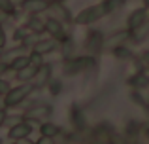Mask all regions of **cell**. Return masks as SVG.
Masks as SVG:
<instances>
[{
	"label": "cell",
	"mask_w": 149,
	"mask_h": 144,
	"mask_svg": "<svg viewBox=\"0 0 149 144\" xmlns=\"http://www.w3.org/2000/svg\"><path fill=\"white\" fill-rule=\"evenodd\" d=\"M109 11H111V10L108 8V4H106V2L96 4V6H89V8H85L83 11H79V13H77L76 23H77V25H91V23L102 19L104 15H108Z\"/></svg>",
	"instance_id": "1"
},
{
	"label": "cell",
	"mask_w": 149,
	"mask_h": 144,
	"mask_svg": "<svg viewBox=\"0 0 149 144\" xmlns=\"http://www.w3.org/2000/svg\"><path fill=\"white\" fill-rule=\"evenodd\" d=\"M32 89H34V84H23V85H19V87L10 89L8 95L4 97V104H6V106H17L19 103H23V100L30 95Z\"/></svg>",
	"instance_id": "2"
},
{
	"label": "cell",
	"mask_w": 149,
	"mask_h": 144,
	"mask_svg": "<svg viewBox=\"0 0 149 144\" xmlns=\"http://www.w3.org/2000/svg\"><path fill=\"white\" fill-rule=\"evenodd\" d=\"M95 65V61L89 59V57H77V59H70L66 61V67H64V74H77L85 68H91Z\"/></svg>",
	"instance_id": "3"
},
{
	"label": "cell",
	"mask_w": 149,
	"mask_h": 144,
	"mask_svg": "<svg viewBox=\"0 0 149 144\" xmlns=\"http://www.w3.org/2000/svg\"><path fill=\"white\" fill-rule=\"evenodd\" d=\"M21 8L25 11H29V13H42V11H45L49 8V2L47 0H23L21 2Z\"/></svg>",
	"instance_id": "4"
},
{
	"label": "cell",
	"mask_w": 149,
	"mask_h": 144,
	"mask_svg": "<svg viewBox=\"0 0 149 144\" xmlns=\"http://www.w3.org/2000/svg\"><path fill=\"white\" fill-rule=\"evenodd\" d=\"M30 133H32V125H30L29 122H19V123H15V125L10 129V138L19 140V138L29 137Z\"/></svg>",
	"instance_id": "5"
},
{
	"label": "cell",
	"mask_w": 149,
	"mask_h": 144,
	"mask_svg": "<svg viewBox=\"0 0 149 144\" xmlns=\"http://www.w3.org/2000/svg\"><path fill=\"white\" fill-rule=\"evenodd\" d=\"M147 21V10L146 8H140V10H134L130 15H128V29L136 30Z\"/></svg>",
	"instance_id": "6"
},
{
	"label": "cell",
	"mask_w": 149,
	"mask_h": 144,
	"mask_svg": "<svg viewBox=\"0 0 149 144\" xmlns=\"http://www.w3.org/2000/svg\"><path fill=\"white\" fill-rule=\"evenodd\" d=\"M49 13L53 15V19H58V21H70V13H68V10H66L64 6H62V2H53V4H49Z\"/></svg>",
	"instance_id": "7"
},
{
	"label": "cell",
	"mask_w": 149,
	"mask_h": 144,
	"mask_svg": "<svg viewBox=\"0 0 149 144\" xmlns=\"http://www.w3.org/2000/svg\"><path fill=\"white\" fill-rule=\"evenodd\" d=\"M45 30H47L53 38H57V40H62V38H64V29H62L58 19H53V17L47 19V21H45Z\"/></svg>",
	"instance_id": "8"
},
{
	"label": "cell",
	"mask_w": 149,
	"mask_h": 144,
	"mask_svg": "<svg viewBox=\"0 0 149 144\" xmlns=\"http://www.w3.org/2000/svg\"><path fill=\"white\" fill-rule=\"evenodd\" d=\"M102 46H104V38H102V34H98V32H93L91 36L87 38V42H85V48L91 53H98L102 49Z\"/></svg>",
	"instance_id": "9"
},
{
	"label": "cell",
	"mask_w": 149,
	"mask_h": 144,
	"mask_svg": "<svg viewBox=\"0 0 149 144\" xmlns=\"http://www.w3.org/2000/svg\"><path fill=\"white\" fill-rule=\"evenodd\" d=\"M49 78H51V67L49 65H42L40 68H38L36 76H34V81H36V87H40V85H45L49 84Z\"/></svg>",
	"instance_id": "10"
},
{
	"label": "cell",
	"mask_w": 149,
	"mask_h": 144,
	"mask_svg": "<svg viewBox=\"0 0 149 144\" xmlns=\"http://www.w3.org/2000/svg\"><path fill=\"white\" fill-rule=\"evenodd\" d=\"M38 68L40 67H36V65H26L25 68H21V70H17V78L21 81H30V80H34V76H36V72H38Z\"/></svg>",
	"instance_id": "11"
},
{
	"label": "cell",
	"mask_w": 149,
	"mask_h": 144,
	"mask_svg": "<svg viewBox=\"0 0 149 144\" xmlns=\"http://www.w3.org/2000/svg\"><path fill=\"white\" fill-rule=\"evenodd\" d=\"M57 48V38H49V40H40L34 44V51H40L42 55L44 53H49Z\"/></svg>",
	"instance_id": "12"
},
{
	"label": "cell",
	"mask_w": 149,
	"mask_h": 144,
	"mask_svg": "<svg viewBox=\"0 0 149 144\" xmlns=\"http://www.w3.org/2000/svg\"><path fill=\"white\" fill-rule=\"evenodd\" d=\"M70 119H74V125H76V129H85V116H83V112L81 110H77V108H74L72 110V114H70Z\"/></svg>",
	"instance_id": "13"
},
{
	"label": "cell",
	"mask_w": 149,
	"mask_h": 144,
	"mask_svg": "<svg viewBox=\"0 0 149 144\" xmlns=\"http://www.w3.org/2000/svg\"><path fill=\"white\" fill-rule=\"evenodd\" d=\"M109 140H111V135H109L104 127H98V129L95 131V142L96 144H108Z\"/></svg>",
	"instance_id": "14"
},
{
	"label": "cell",
	"mask_w": 149,
	"mask_h": 144,
	"mask_svg": "<svg viewBox=\"0 0 149 144\" xmlns=\"http://www.w3.org/2000/svg\"><path fill=\"white\" fill-rule=\"evenodd\" d=\"M26 65H30V57H25V55H19L11 61V68H13V70H21Z\"/></svg>",
	"instance_id": "15"
},
{
	"label": "cell",
	"mask_w": 149,
	"mask_h": 144,
	"mask_svg": "<svg viewBox=\"0 0 149 144\" xmlns=\"http://www.w3.org/2000/svg\"><path fill=\"white\" fill-rule=\"evenodd\" d=\"M40 131L45 137H55V135H58V127L55 125V123H42Z\"/></svg>",
	"instance_id": "16"
},
{
	"label": "cell",
	"mask_w": 149,
	"mask_h": 144,
	"mask_svg": "<svg viewBox=\"0 0 149 144\" xmlns=\"http://www.w3.org/2000/svg\"><path fill=\"white\" fill-rule=\"evenodd\" d=\"M127 34H128V32H119V34H113V38H109V40H108V46H109V48H113L115 44H121V42H123L125 38H127Z\"/></svg>",
	"instance_id": "17"
},
{
	"label": "cell",
	"mask_w": 149,
	"mask_h": 144,
	"mask_svg": "<svg viewBox=\"0 0 149 144\" xmlns=\"http://www.w3.org/2000/svg\"><path fill=\"white\" fill-rule=\"evenodd\" d=\"M113 55L119 57V59H130L132 53L128 51V49H125V48H115V49H113Z\"/></svg>",
	"instance_id": "18"
},
{
	"label": "cell",
	"mask_w": 149,
	"mask_h": 144,
	"mask_svg": "<svg viewBox=\"0 0 149 144\" xmlns=\"http://www.w3.org/2000/svg\"><path fill=\"white\" fill-rule=\"evenodd\" d=\"M30 63L36 65V67H42V65H44L42 53H40V51H34V49H32V53H30Z\"/></svg>",
	"instance_id": "19"
},
{
	"label": "cell",
	"mask_w": 149,
	"mask_h": 144,
	"mask_svg": "<svg viewBox=\"0 0 149 144\" xmlns=\"http://www.w3.org/2000/svg\"><path fill=\"white\" fill-rule=\"evenodd\" d=\"M29 27H30V29H34V30H36V32H42V30L45 29V23H42L40 19H36V17H34L32 21L29 23Z\"/></svg>",
	"instance_id": "20"
},
{
	"label": "cell",
	"mask_w": 149,
	"mask_h": 144,
	"mask_svg": "<svg viewBox=\"0 0 149 144\" xmlns=\"http://www.w3.org/2000/svg\"><path fill=\"white\" fill-rule=\"evenodd\" d=\"M0 11L11 13V11H13V4H11V0H0Z\"/></svg>",
	"instance_id": "21"
},
{
	"label": "cell",
	"mask_w": 149,
	"mask_h": 144,
	"mask_svg": "<svg viewBox=\"0 0 149 144\" xmlns=\"http://www.w3.org/2000/svg\"><path fill=\"white\" fill-rule=\"evenodd\" d=\"M10 89H11V87H10V84H8L6 80H0V95H2V97H6Z\"/></svg>",
	"instance_id": "22"
},
{
	"label": "cell",
	"mask_w": 149,
	"mask_h": 144,
	"mask_svg": "<svg viewBox=\"0 0 149 144\" xmlns=\"http://www.w3.org/2000/svg\"><path fill=\"white\" fill-rule=\"evenodd\" d=\"M36 144H55V140H53V137H45V135H42V138Z\"/></svg>",
	"instance_id": "23"
},
{
	"label": "cell",
	"mask_w": 149,
	"mask_h": 144,
	"mask_svg": "<svg viewBox=\"0 0 149 144\" xmlns=\"http://www.w3.org/2000/svg\"><path fill=\"white\" fill-rule=\"evenodd\" d=\"M36 112H42L44 116H47L49 114V108H42V110H36ZM30 118H40V114H29Z\"/></svg>",
	"instance_id": "24"
},
{
	"label": "cell",
	"mask_w": 149,
	"mask_h": 144,
	"mask_svg": "<svg viewBox=\"0 0 149 144\" xmlns=\"http://www.w3.org/2000/svg\"><path fill=\"white\" fill-rule=\"evenodd\" d=\"M58 89H61V84H58V81H55V80H53V84H51V91H53V93H57Z\"/></svg>",
	"instance_id": "25"
},
{
	"label": "cell",
	"mask_w": 149,
	"mask_h": 144,
	"mask_svg": "<svg viewBox=\"0 0 149 144\" xmlns=\"http://www.w3.org/2000/svg\"><path fill=\"white\" fill-rule=\"evenodd\" d=\"M15 144H36V142H32V140H29V137H25V138H19Z\"/></svg>",
	"instance_id": "26"
},
{
	"label": "cell",
	"mask_w": 149,
	"mask_h": 144,
	"mask_svg": "<svg viewBox=\"0 0 149 144\" xmlns=\"http://www.w3.org/2000/svg\"><path fill=\"white\" fill-rule=\"evenodd\" d=\"M4 122H6V110H2V108H0V127L4 125Z\"/></svg>",
	"instance_id": "27"
},
{
	"label": "cell",
	"mask_w": 149,
	"mask_h": 144,
	"mask_svg": "<svg viewBox=\"0 0 149 144\" xmlns=\"http://www.w3.org/2000/svg\"><path fill=\"white\" fill-rule=\"evenodd\" d=\"M4 42H6V38H4V32H2V30H0V46H2Z\"/></svg>",
	"instance_id": "28"
},
{
	"label": "cell",
	"mask_w": 149,
	"mask_h": 144,
	"mask_svg": "<svg viewBox=\"0 0 149 144\" xmlns=\"http://www.w3.org/2000/svg\"><path fill=\"white\" fill-rule=\"evenodd\" d=\"M143 4H146V6H149V0H143Z\"/></svg>",
	"instance_id": "29"
},
{
	"label": "cell",
	"mask_w": 149,
	"mask_h": 144,
	"mask_svg": "<svg viewBox=\"0 0 149 144\" xmlns=\"http://www.w3.org/2000/svg\"><path fill=\"white\" fill-rule=\"evenodd\" d=\"M55 2H64V0H55Z\"/></svg>",
	"instance_id": "30"
},
{
	"label": "cell",
	"mask_w": 149,
	"mask_h": 144,
	"mask_svg": "<svg viewBox=\"0 0 149 144\" xmlns=\"http://www.w3.org/2000/svg\"><path fill=\"white\" fill-rule=\"evenodd\" d=\"M2 142H4V140H2V138H0V144H2Z\"/></svg>",
	"instance_id": "31"
}]
</instances>
